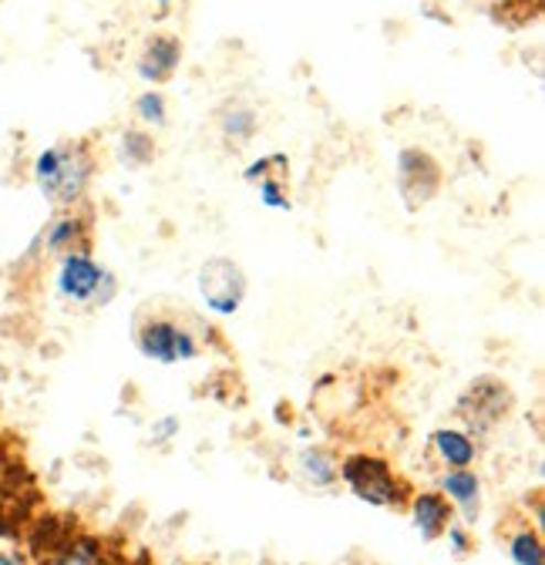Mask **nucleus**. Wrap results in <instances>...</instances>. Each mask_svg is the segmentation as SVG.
<instances>
[{
	"label": "nucleus",
	"instance_id": "15",
	"mask_svg": "<svg viewBox=\"0 0 545 565\" xmlns=\"http://www.w3.org/2000/svg\"><path fill=\"white\" fill-rule=\"evenodd\" d=\"M121 146H125V152L131 156V162H149V159H152V141H149L146 135H139V131H128V135L121 138Z\"/></svg>",
	"mask_w": 545,
	"mask_h": 565
},
{
	"label": "nucleus",
	"instance_id": "14",
	"mask_svg": "<svg viewBox=\"0 0 545 565\" xmlns=\"http://www.w3.org/2000/svg\"><path fill=\"white\" fill-rule=\"evenodd\" d=\"M101 558V552H98V542H92V539H82V542H75V545H67L64 548V555H57V562H98Z\"/></svg>",
	"mask_w": 545,
	"mask_h": 565
},
{
	"label": "nucleus",
	"instance_id": "5",
	"mask_svg": "<svg viewBox=\"0 0 545 565\" xmlns=\"http://www.w3.org/2000/svg\"><path fill=\"white\" fill-rule=\"evenodd\" d=\"M101 269L95 266V259H88L85 253H72L64 256L61 269H57V290L72 300H95L98 287H101Z\"/></svg>",
	"mask_w": 545,
	"mask_h": 565
},
{
	"label": "nucleus",
	"instance_id": "17",
	"mask_svg": "<svg viewBox=\"0 0 545 565\" xmlns=\"http://www.w3.org/2000/svg\"><path fill=\"white\" fill-rule=\"evenodd\" d=\"M259 192H263V199H266L269 205H277V209H284V205H287L284 192H280L277 185H272V182H263V185H259Z\"/></svg>",
	"mask_w": 545,
	"mask_h": 565
},
{
	"label": "nucleus",
	"instance_id": "4",
	"mask_svg": "<svg viewBox=\"0 0 545 565\" xmlns=\"http://www.w3.org/2000/svg\"><path fill=\"white\" fill-rule=\"evenodd\" d=\"M340 475L348 478V484L354 488L357 499H364V502H371V505H391V502H397V499H394V494H397L394 478H391L387 468H384L381 461H374V458H351Z\"/></svg>",
	"mask_w": 545,
	"mask_h": 565
},
{
	"label": "nucleus",
	"instance_id": "10",
	"mask_svg": "<svg viewBox=\"0 0 545 565\" xmlns=\"http://www.w3.org/2000/svg\"><path fill=\"white\" fill-rule=\"evenodd\" d=\"M303 471H307V478L313 484H330L336 478V468H333V461L323 451H307L303 455Z\"/></svg>",
	"mask_w": 545,
	"mask_h": 565
},
{
	"label": "nucleus",
	"instance_id": "12",
	"mask_svg": "<svg viewBox=\"0 0 545 565\" xmlns=\"http://www.w3.org/2000/svg\"><path fill=\"white\" fill-rule=\"evenodd\" d=\"M512 558L522 562V565H542V545H538V539L528 535V532H522L512 542Z\"/></svg>",
	"mask_w": 545,
	"mask_h": 565
},
{
	"label": "nucleus",
	"instance_id": "8",
	"mask_svg": "<svg viewBox=\"0 0 545 565\" xmlns=\"http://www.w3.org/2000/svg\"><path fill=\"white\" fill-rule=\"evenodd\" d=\"M415 522L421 525L425 535H438L441 525L448 522L445 499H438V494H421V499H415Z\"/></svg>",
	"mask_w": 545,
	"mask_h": 565
},
{
	"label": "nucleus",
	"instance_id": "18",
	"mask_svg": "<svg viewBox=\"0 0 545 565\" xmlns=\"http://www.w3.org/2000/svg\"><path fill=\"white\" fill-rule=\"evenodd\" d=\"M451 542H455V548H458V552H464V545H468L461 532H451Z\"/></svg>",
	"mask_w": 545,
	"mask_h": 565
},
{
	"label": "nucleus",
	"instance_id": "13",
	"mask_svg": "<svg viewBox=\"0 0 545 565\" xmlns=\"http://www.w3.org/2000/svg\"><path fill=\"white\" fill-rule=\"evenodd\" d=\"M135 111H139L142 121H152V125H162L165 121V102L156 92H149V95H142L139 102H135Z\"/></svg>",
	"mask_w": 545,
	"mask_h": 565
},
{
	"label": "nucleus",
	"instance_id": "19",
	"mask_svg": "<svg viewBox=\"0 0 545 565\" xmlns=\"http://www.w3.org/2000/svg\"><path fill=\"white\" fill-rule=\"evenodd\" d=\"M8 562H21V555H0V565H8Z\"/></svg>",
	"mask_w": 545,
	"mask_h": 565
},
{
	"label": "nucleus",
	"instance_id": "9",
	"mask_svg": "<svg viewBox=\"0 0 545 565\" xmlns=\"http://www.w3.org/2000/svg\"><path fill=\"white\" fill-rule=\"evenodd\" d=\"M445 491L451 494L458 505H464L468 519L474 515V499H479V478H474L471 471H451V475H445Z\"/></svg>",
	"mask_w": 545,
	"mask_h": 565
},
{
	"label": "nucleus",
	"instance_id": "6",
	"mask_svg": "<svg viewBox=\"0 0 545 565\" xmlns=\"http://www.w3.org/2000/svg\"><path fill=\"white\" fill-rule=\"evenodd\" d=\"M179 57H182V47L175 38H156L139 61V75L146 82H165L179 67Z\"/></svg>",
	"mask_w": 545,
	"mask_h": 565
},
{
	"label": "nucleus",
	"instance_id": "1",
	"mask_svg": "<svg viewBox=\"0 0 545 565\" xmlns=\"http://www.w3.org/2000/svg\"><path fill=\"white\" fill-rule=\"evenodd\" d=\"M34 175H38V185L54 202H75L88 185L92 162L85 152H75V149H47L34 162Z\"/></svg>",
	"mask_w": 545,
	"mask_h": 565
},
{
	"label": "nucleus",
	"instance_id": "7",
	"mask_svg": "<svg viewBox=\"0 0 545 565\" xmlns=\"http://www.w3.org/2000/svg\"><path fill=\"white\" fill-rule=\"evenodd\" d=\"M435 448H438V455H441L448 465H455V468H468L471 458H474V445H471V438L461 435V431H438V435H435Z\"/></svg>",
	"mask_w": 545,
	"mask_h": 565
},
{
	"label": "nucleus",
	"instance_id": "20",
	"mask_svg": "<svg viewBox=\"0 0 545 565\" xmlns=\"http://www.w3.org/2000/svg\"><path fill=\"white\" fill-rule=\"evenodd\" d=\"M159 4H175V0H159Z\"/></svg>",
	"mask_w": 545,
	"mask_h": 565
},
{
	"label": "nucleus",
	"instance_id": "16",
	"mask_svg": "<svg viewBox=\"0 0 545 565\" xmlns=\"http://www.w3.org/2000/svg\"><path fill=\"white\" fill-rule=\"evenodd\" d=\"M75 236H78V223H75V220H61V223L54 226V233L47 236V246H51V249H61L67 239H75Z\"/></svg>",
	"mask_w": 545,
	"mask_h": 565
},
{
	"label": "nucleus",
	"instance_id": "11",
	"mask_svg": "<svg viewBox=\"0 0 545 565\" xmlns=\"http://www.w3.org/2000/svg\"><path fill=\"white\" fill-rule=\"evenodd\" d=\"M223 131L233 138H249L256 131V115L249 108H229L223 115Z\"/></svg>",
	"mask_w": 545,
	"mask_h": 565
},
{
	"label": "nucleus",
	"instance_id": "3",
	"mask_svg": "<svg viewBox=\"0 0 545 565\" xmlns=\"http://www.w3.org/2000/svg\"><path fill=\"white\" fill-rule=\"evenodd\" d=\"M139 347H142L146 358H152L159 364H179V361L195 358V340L169 320L146 323L139 330Z\"/></svg>",
	"mask_w": 545,
	"mask_h": 565
},
{
	"label": "nucleus",
	"instance_id": "2",
	"mask_svg": "<svg viewBox=\"0 0 545 565\" xmlns=\"http://www.w3.org/2000/svg\"><path fill=\"white\" fill-rule=\"evenodd\" d=\"M199 294L216 313H236L246 294V276L229 259H213L199 273Z\"/></svg>",
	"mask_w": 545,
	"mask_h": 565
}]
</instances>
